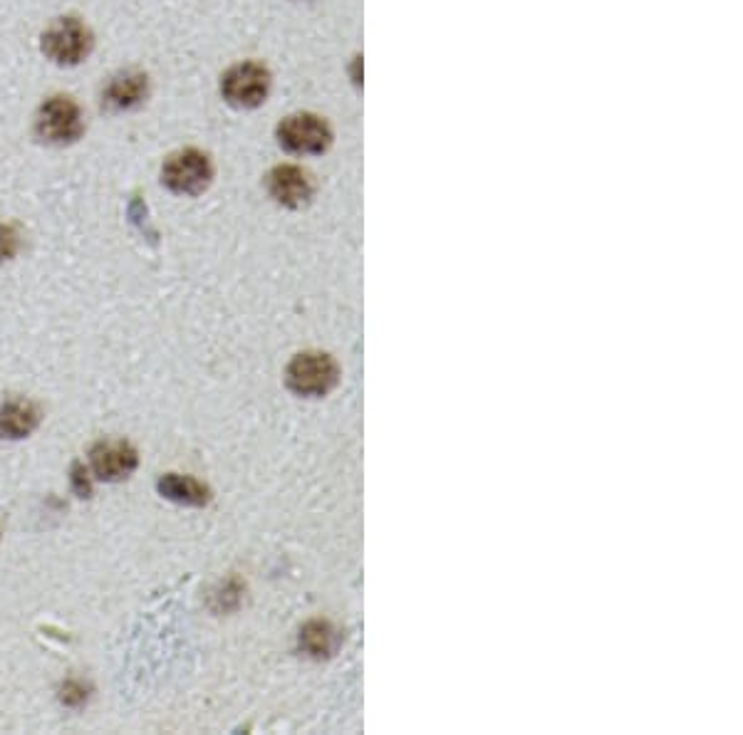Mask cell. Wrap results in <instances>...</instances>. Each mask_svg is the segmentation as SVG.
I'll use <instances>...</instances> for the list:
<instances>
[{
  "label": "cell",
  "instance_id": "cell-1",
  "mask_svg": "<svg viewBox=\"0 0 743 735\" xmlns=\"http://www.w3.org/2000/svg\"><path fill=\"white\" fill-rule=\"evenodd\" d=\"M35 132L47 144H73L85 132L83 112L73 97L57 95L50 97L47 102L40 107L35 119Z\"/></svg>",
  "mask_w": 743,
  "mask_h": 735
},
{
  "label": "cell",
  "instance_id": "cell-2",
  "mask_svg": "<svg viewBox=\"0 0 743 735\" xmlns=\"http://www.w3.org/2000/svg\"><path fill=\"white\" fill-rule=\"evenodd\" d=\"M45 57L57 65H79L93 50V33L77 18H57L40 40Z\"/></svg>",
  "mask_w": 743,
  "mask_h": 735
},
{
  "label": "cell",
  "instance_id": "cell-3",
  "mask_svg": "<svg viewBox=\"0 0 743 735\" xmlns=\"http://www.w3.org/2000/svg\"><path fill=\"white\" fill-rule=\"evenodd\" d=\"M211 176H214V169H211L208 156L196 149L176 151L162 166V181L166 188L184 196L201 194L211 184Z\"/></svg>",
  "mask_w": 743,
  "mask_h": 735
},
{
  "label": "cell",
  "instance_id": "cell-4",
  "mask_svg": "<svg viewBox=\"0 0 743 735\" xmlns=\"http://www.w3.org/2000/svg\"><path fill=\"white\" fill-rule=\"evenodd\" d=\"M268 89H270V75L268 69L258 63H244L230 67L224 79H220V93H224L226 102L240 109H254L260 102H266Z\"/></svg>",
  "mask_w": 743,
  "mask_h": 735
},
{
  "label": "cell",
  "instance_id": "cell-5",
  "mask_svg": "<svg viewBox=\"0 0 743 735\" xmlns=\"http://www.w3.org/2000/svg\"><path fill=\"white\" fill-rule=\"evenodd\" d=\"M337 381V367L327 355L305 352L298 355L288 367V385L303 397H323Z\"/></svg>",
  "mask_w": 743,
  "mask_h": 735
},
{
  "label": "cell",
  "instance_id": "cell-6",
  "mask_svg": "<svg viewBox=\"0 0 743 735\" xmlns=\"http://www.w3.org/2000/svg\"><path fill=\"white\" fill-rule=\"evenodd\" d=\"M330 127L315 115H293L278 127V142L290 154H320L330 147Z\"/></svg>",
  "mask_w": 743,
  "mask_h": 735
},
{
  "label": "cell",
  "instance_id": "cell-7",
  "mask_svg": "<svg viewBox=\"0 0 743 735\" xmlns=\"http://www.w3.org/2000/svg\"><path fill=\"white\" fill-rule=\"evenodd\" d=\"M89 463H93L97 478L125 480L134 473L139 456L127 441H103L89 453Z\"/></svg>",
  "mask_w": 743,
  "mask_h": 735
},
{
  "label": "cell",
  "instance_id": "cell-8",
  "mask_svg": "<svg viewBox=\"0 0 743 735\" xmlns=\"http://www.w3.org/2000/svg\"><path fill=\"white\" fill-rule=\"evenodd\" d=\"M149 79L139 69H125L115 75L103 89V107L109 112H127V109L139 107L147 99Z\"/></svg>",
  "mask_w": 743,
  "mask_h": 735
},
{
  "label": "cell",
  "instance_id": "cell-9",
  "mask_svg": "<svg viewBox=\"0 0 743 735\" xmlns=\"http://www.w3.org/2000/svg\"><path fill=\"white\" fill-rule=\"evenodd\" d=\"M268 188L270 196H273L278 204L290 208L303 206L310 194H313V184H310L308 174L298 166H278L270 171Z\"/></svg>",
  "mask_w": 743,
  "mask_h": 735
},
{
  "label": "cell",
  "instance_id": "cell-10",
  "mask_svg": "<svg viewBox=\"0 0 743 735\" xmlns=\"http://www.w3.org/2000/svg\"><path fill=\"white\" fill-rule=\"evenodd\" d=\"M40 424V411L25 399H10L0 409V436L25 439Z\"/></svg>",
  "mask_w": 743,
  "mask_h": 735
},
{
  "label": "cell",
  "instance_id": "cell-11",
  "mask_svg": "<svg viewBox=\"0 0 743 735\" xmlns=\"http://www.w3.org/2000/svg\"><path fill=\"white\" fill-rule=\"evenodd\" d=\"M159 493L174 502H184V506H204L208 500V488L201 486L198 480L191 476H179V473H166L159 478Z\"/></svg>",
  "mask_w": 743,
  "mask_h": 735
},
{
  "label": "cell",
  "instance_id": "cell-12",
  "mask_svg": "<svg viewBox=\"0 0 743 735\" xmlns=\"http://www.w3.org/2000/svg\"><path fill=\"white\" fill-rule=\"evenodd\" d=\"M300 647H303L310 657H327L330 649H333V629L323 621L308 624L303 634H300Z\"/></svg>",
  "mask_w": 743,
  "mask_h": 735
},
{
  "label": "cell",
  "instance_id": "cell-13",
  "mask_svg": "<svg viewBox=\"0 0 743 735\" xmlns=\"http://www.w3.org/2000/svg\"><path fill=\"white\" fill-rule=\"evenodd\" d=\"M18 248H20L18 228L10 224H0V263L13 258L18 253Z\"/></svg>",
  "mask_w": 743,
  "mask_h": 735
},
{
  "label": "cell",
  "instance_id": "cell-14",
  "mask_svg": "<svg viewBox=\"0 0 743 735\" xmlns=\"http://www.w3.org/2000/svg\"><path fill=\"white\" fill-rule=\"evenodd\" d=\"M85 699H87V693H85L83 683L67 681L63 687V701L67 703V706H79V703H83Z\"/></svg>",
  "mask_w": 743,
  "mask_h": 735
},
{
  "label": "cell",
  "instance_id": "cell-15",
  "mask_svg": "<svg viewBox=\"0 0 743 735\" xmlns=\"http://www.w3.org/2000/svg\"><path fill=\"white\" fill-rule=\"evenodd\" d=\"M73 480H75V490L79 493V496H89V478H87V471L83 466H75Z\"/></svg>",
  "mask_w": 743,
  "mask_h": 735
}]
</instances>
